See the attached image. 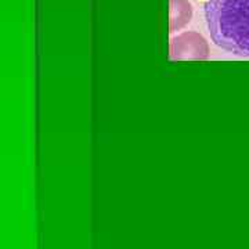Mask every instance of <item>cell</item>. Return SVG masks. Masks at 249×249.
<instances>
[{"label": "cell", "instance_id": "1", "mask_svg": "<svg viewBox=\"0 0 249 249\" xmlns=\"http://www.w3.org/2000/svg\"><path fill=\"white\" fill-rule=\"evenodd\" d=\"M204 13L214 45L249 57V0H205Z\"/></svg>", "mask_w": 249, "mask_h": 249}, {"label": "cell", "instance_id": "2", "mask_svg": "<svg viewBox=\"0 0 249 249\" xmlns=\"http://www.w3.org/2000/svg\"><path fill=\"white\" fill-rule=\"evenodd\" d=\"M170 60L204 61L209 57V45L198 32H183L170 40Z\"/></svg>", "mask_w": 249, "mask_h": 249}, {"label": "cell", "instance_id": "3", "mask_svg": "<svg viewBox=\"0 0 249 249\" xmlns=\"http://www.w3.org/2000/svg\"><path fill=\"white\" fill-rule=\"evenodd\" d=\"M170 32H178L190 24L193 18V6L188 0H169Z\"/></svg>", "mask_w": 249, "mask_h": 249}]
</instances>
